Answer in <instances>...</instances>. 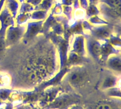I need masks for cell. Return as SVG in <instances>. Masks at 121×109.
Returning a JSON list of instances; mask_svg holds the SVG:
<instances>
[{
    "label": "cell",
    "instance_id": "cell-1",
    "mask_svg": "<svg viewBox=\"0 0 121 109\" xmlns=\"http://www.w3.org/2000/svg\"><path fill=\"white\" fill-rule=\"evenodd\" d=\"M99 14H101L104 20H105L109 24L113 25H120V15L121 10L120 9L111 8L104 3L99 4Z\"/></svg>",
    "mask_w": 121,
    "mask_h": 109
},
{
    "label": "cell",
    "instance_id": "cell-2",
    "mask_svg": "<svg viewBox=\"0 0 121 109\" xmlns=\"http://www.w3.org/2000/svg\"><path fill=\"white\" fill-rule=\"evenodd\" d=\"M26 27L22 25H17V27L11 26L8 27L5 32V44L6 47L17 43L24 36Z\"/></svg>",
    "mask_w": 121,
    "mask_h": 109
},
{
    "label": "cell",
    "instance_id": "cell-3",
    "mask_svg": "<svg viewBox=\"0 0 121 109\" xmlns=\"http://www.w3.org/2000/svg\"><path fill=\"white\" fill-rule=\"evenodd\" d=\"M115 30V26L111 24H103L98 27H92L90 29L91 36L97 39L106 40L109 38L113 31Z\"/></svg>",
    "mask_w": 121,
    "mask_h": 109
},
{
    "label": "cell",
    "instance_id": "cell-4",
    "mask_svg": "<svg viewBox=\"0 0 121 109\" xmlns=\"http://www.w3.org/2000/svg\"><path fill=\"white\" fill-rule=\"evenodd\" d=\"M43 21H37L33 22H29L26 27V33H24V42H27L29 40L33 39L34 37L36 36L39 33H43Z\"/></svg>",
    "mask_w": 121,
    "mask_h": 109
},
{
    "label": "cell",
    "instance_id": "cell-5",
    "mask_svg": "<svg viewBox=\"0 0 121 109\" xmlns=\"http://www.w3.org/2000/svg\"><path fill=\"white\" fill-rule=\"evenodd\" d=\"M69 82L73 86L82 84L86 79V73L84 69L81 67H75L69 73L67 76Z\"/></svg>",
    "mask_w": 121,
    "mask_h": 109
},
{
    "label": "cell",
    "instance_id": "cell-6",
    "mask_svg": "<svg viewBox=\"0 0 121 109\" xmlns=\"http://www.w3.org/2000/svg\"><path fill=\"white\" fill-rule=\"evenodd\" d=\"M0 23H1L0 32L4 34H5L8 27H11V26H14L15 24L14 17L6 7H5L0 12Z\"/></svg>",
    "mask_w": 121,
    "mask_h": 109
},
{
    "label": "cell",
    "instance_id": "cell-7",
    "mask_svg": "<svg viewBox=\"0 0 121 109\" xmlns=\"http://www.w3.org/2000/svg\"><path fill=\"white\" fill-rule=\"evenodd\" d=\"M87 39V48L89 53L93 58L95 59H98L101 56V45L96 39L93 38L91 36H86Z\"/></svg>",
    "mask_w": 121,
    "mask_h": 109
},
{
    "label": "cell",
    "instance_id": "cell-8",
    "mask_svg": "<svg viewBox=\"0 0 121 109\" xmlns=\"http://www.w3.org/2000/svg\"><path fill=\"white\" fill-rule=\"evenodd\" d=\"M105 41L106 42L103 45H101V46L100 57H101L102 60H107L108 58L109 57V55H111V54L119 53V51L117 50L116 48H114V47H113L107 39Z\"/></svg>",
    "mask_w": 121,
    "mask_h": 109
},
{
    "label": "cell",
    "instance_id": "cell-9",
    "mask_svg": "<svg viewBox=\"0 0 121 109\" xmlns=\"http://www.w3.org/2000/svg\"><path fill=\"white\" fill-rule=\"evenodd\" d=\"M79 55L83 56L85 55V46H84V36L82 35H78L76 36L73 46V51Z\"/></svg>",
    "mask_w": 121,
    "mask_h": 109
},
{
    "label": "cell",
    "instance_id": "cell-10",
    "mask_svg": "<svg viewBox=\"0 0 121 109\" xmlns=\"http://www.w3.org/2000/svg\"><path fill=\"white\" fill-rule=\"evenodd\" d=\"M107 65L111 69L120 72L121 70V59L120 56H113L107 61Z\"/></svg>",
    "mask_w": 121,
    "mask_h": 109
},
{
    "label": "cell",
    "instance_id": "cell-11",
    "mask_svg": "<svg viewBox=\"0 0 121 109\" xmlns=\"http://www.w3.org/2000/svg\"><path fill=\"white\" fill-rule=\"evenodd\" d=\"M68 31H69L70 34H77V35H82L84 36V32H83V29L82 27V21L78 20L76 21L75 23L68 27Z\"/></svg>",
    "mask_w": 121,
    "mask_h": 109
},
{
    "label": "cell",
    "instance_id": "cell-12",
    "mask_svg": "<svg viewBox=\"0 0 121 109\" xmlns=\"http://www.w3.org/2000/svg\"><path fill=\"white\" fill-rule=\"evenodd\" d=\"M5 2H6L5 7L9 9L10 13L11 14V15L14 18L17 16L19 7H20L19 2L17 0H5Z\"/></svg>",
    "mask_w": 121,
    "mask_h": 109
},
{
    "label": "cell",
    "instance_id": "cell-13",
    "mask_svg": "<svg viewBox=\"0 0 121 109\" xmlns=\"http://www.w3.org/2000/svg\"><path fill=\"white\" fill-rule=\"evenodd\" d=\"M57 20L55 17L53 16V14H50L45 20V22H43V31L45 34H46L47 33H48V31H50V29L57 23Z\"/></svg>",
    "mask_w": 121,
    "mask_h": 109
},
{
    "label": "cell",
    "instance_id": "cell-14",
    "mask_svg": "<svg viewBox=\"0 0 121 109\" xmlns=\"http://www.w3.org/2000/svg\"><path fill=\"white\" fill-rule=\"evenodd\" d=\"M86 18H89L91 17L98 15L99 14V9H98V7L96 5H93V4H89L88 7L86 8Z\"/></svg>",
    "mask_w": 121,
    "mask_h": 109
},
{
    "label": "cell",
    "instance_id": "cell-15",
    "mask_svg": "<svg viewBox=\"0 0 121 109\" xmlns=\"http://www.w3.org/2000/svg\"><path fill=\"white\" fill-rule=\"evenodd\" d=\"M48 12L44 10H36L35 12L31 13L30 19L36 20V21H43L45 20L47 17Z\"/></svg>",
    "mask_w": 121,
    "mask_h": 109
},
{
    "label": "cell",
    "instance_id": "cell-16",
    "mask_svg": "<svg viewBox=\"0 0 121 109\" xmlns=\"http://www.w3.org/2000/svg\"><path fill=\"white\" fill-rule=\"evenodd\" d=\"M82 61V56L79 55L76 52H71L69 55V58H68V64L69 65H78V64L81 63Z\"/></svg>",
    "mask_w": 121,
    "mask_h": 109
},
{
    "label": "cell",
    "instance_id": "cell-17",
    "mask_svg": "<svg viewBox=\"0 0 121 109\" xmlns=\"http://www.w3.org/2000/svg\"><path fill=\"white\" fill-rule=\"evenodd\" d=\"M52 3H53V0H43L40 4L36 5L35 8H34V10L35 11L44 10V11H47L48 12V11L51 9Z\"/></svg>",
    "mask_w": 121,
    "mask_h": 109
},
{
    "label": "cell",
    "instance_id": "cell-18",
    "mask_svg": "<svg viewBox=\"0 0 121 109\" xmlns=\"http://www.w3.org/2000/svg\"><path fill=\"white\" fill-rule=\"evenodd\" d=\"M30 15L31 13H20L17 16H16V22L17 25H23L24 23H26L29 19H30Z\"/></svg>",
    "mask_w": 121,
    "mask_h": 109
},
{
    "label": "cell",
    "instance_id": "cell-19",
    "mask_svg": "<svg viewBox=\"0 0 121 109\" xmlns=\"http://www.w3.org/2000/svg\"><path fill=\"white\" fill-rule=\"evenodd\" d=\"M99 2L114 9H120L121 7V0H99Z\"/></svg>",
    "mask_w": 121,
    "mask_h": 109
},
{
    "label": "cell",
    "instance_id": "cell-20",
    "mask_svg": "<svg viewBox=\"0 0 121 109\" xmlns=\"http://www.w3.org/2000/svg\"><path fill=\"white\" fill-rule=\"evenodd\" d=\"M89 22L92 24H95V25H103V24H108L109 23L107 22L105 20L102 19L98 15L91 17L89 18Z\"/></svg>",
    "mask_w": 121,
    "mask_h": 109
},
{
    "label": "cell",
    "instance_id": "cell-21",
    "mask_svg": "<svg viewBox=\"0 0 121 109\" xmlns=\"http://www.w3.org/2000/svg\"><path fill=\"white\" fill-rule=\"evenodd\" d=\"M117 79L113 76H108L105 78L103 83V88H110L116 84Z\"/></svg>",
    "mask_w": 121,
    "mask_h": 109
},
{
    "label": "cell",
    "instance_id": "cell-22",
    "mask_svg": "<svg viewBox=\"0 0 121 109\" xmlns=\"http://www.w3.org/2000/svg\"><path fill=\"white\" fill-rule=\"evenodd\" d=\"M108 42L111 43L113 46H115V47H120V43H121V41H120V34L118 35H111L109 37V39L108 40Z\"/></svg>",
    "mask_w": 121,
    "mask_h": 109
},
{
    "label": "cell",
    "instance_id": "cell-23",
    "mask_svg": "<svg viewBox=\"0 0 121 109\" xmlns=\"http://www.w3.org/2000/svg\"><path fill=\"white\" fill-rule=\"evenodd\" d=\"M34 11V7L29 2H23L21 6V9L19 10V13H27L31 12Z\"/></svg>",
    "mask_w": 121,
    "mask_h": 109
},
{
    "label": "cell",
    "instance_id": "cell-24",
    "mask_svg": "<svg viewBox=\"0 0 121 109\" xmlns=\"http://www.w3.org/2000/svg\"><path fill=\"white\" fill-rule=\"evenodd\" d=\"M6 48L5 44V34L0 32V58L3 55V52Z\"/></svg>",
    "mask_w": 121,
    "mask_h": 109
},
{
    "label": "cell",
    "instance_id": "cell-25",
    "mask_svg": "<svg viewBox=\"0 0 121 109\" xmlns=\"http://www.w3.org/2000/svg\"><path fill=\"white\" fill-rule=\"evenodd\" d=\"M63 12L65 14L68 20H70L72 18V14H73V7L70 5H64L62 6Z\"/></svg>",
    "mask_w": 121,
    "mask_h": 109
},
{
    "label": "cell",
    "instance_id": "cell-26",
    "mask_svg": "<svg viewBox=\"0 0 121 109\" xmlns=\"http://www.w3.org/2000/svg\"><path fill=\"white\" fill-rule=\"evenodd\" d=\"M63 12V9H62V5L60 3H58V4H56L55 6L54 7V9L52 11V14H60Z\"/></svg>",
    "mask_w": 121,
    "mask_h": 109
},
{
    "label": "cell",
    "instance_id": "cell-27",
    "mask_svg": "<svg viewBox=\"0 0 121 109\" xmlns=\"http://www.w3.org/2000/svg\"><path fill=\"white\" fill-rule=\"evenodd\" d=\"M82 27L84 31H90V29L92 28V25L91 24L89 21H82Z\"/></svg>",
    "mask_w": 121,
    "mask_h": 109
},
{
    "label": "cell",
    "instance_id": "cell-28",
    "mask_svg": "<svg viewBox=\"0 0 121 109\" xmlns=\"http://www.w3.org/2000/svg\"><path fill=\"white\" fill-rule=\"evenodd\" d=\"M79 5H80L81 8L83 9H86V8L89 5L88 0H79Z\"/></svg>",
    "mask_w": 121,
    "mask_h": 109
},
{
    "label": "cell",
    "instance_id": "cell-29",
    "mask_svg": "<svg viewBox=\"0 0 121 109\" xmlns=\"http://www.w3.org/2000/svg\"><path fill=\"white\" fill-rule=\"evenodd\" d=\"M42 1H43V0H26V2L34 6H36L39 4H40Z\"/></svg>",
    "mask_w": 121,
    "mask_h": 109
},
{
    "label": "cell",
    "instance_id": "cell-30",
    "mask_svg": "<svg viewBox=\"0 0 121 109\" xmlns=\"http://www.w3.org/2000/svg\"><path fill=\"white\" fill-rule=\"evenodd\" d=\"M96 109H112L111 106L108 104H101L96 108Z\"/></svg>",
    "mask_w": 121,
    "mask_h": 109
},
{
    "label": "cell",
    "instance_id": "cell-31",
    "mask_svg": "<svg viewBox=\"0 0 121 109\" xmlns=\"http://www.w3.org/2000/svg\"><path fill=\"white\" fill-rule=\"evenodd\" d=\"M73 9L77 10L78 9L80 8V5H79V0H73Z\"/></svg>",
    "mask_w": 121,
    "mask_h": 109
},
{
    "label": "cell",
    "instance_id": "cell-32",
    "mask_svg": "<svg viewBox=\"0 0 121 109\" xmlns=\"http://www.w3.org/2000/svg\"><path fill=\"white\" fill-rule=\"evenodd\" d=\"M73 0H61V4L62 5H72L73 4Z\"/></svg>",
    "mask_w": 121,
    "mask_h": 109
},
{
    "label": "cell",
    "instance_id": "cell-33",
    "mask_svg": "<svg viewBox=\"0 0 121 109\" xmlns=\"http://www.w3.org/2000/svg\"><path fill=\"white\" fill-rule=\"evenodd\" d=\"M8 94H9V92H8L7 90H1V91H0V97L5 98L8 96Z\"/></svg>",
    "mask_w": 121,
    "mask_h": 109
},
{
    "label": "cell",
    "instance_id": "cell-34",
    "mask_svg": "<svg viewBox=\"0 0 121 109\" xmlns=\"http://www.w3.org/2000/svg\"><path fill=\"white\" fill-rule=\"evenodd\" d=\"M89 4H93V5H96L99 2V0H89Z\"/></svg>",
    "mask_w": 121,
    "mask_h": 109
},
{
    "label": "cell",
    "instance_id": "cell-35",
    "mask_svg": "<svg viewBox=\"0 0 121 109\" xmlns=\"http://www.w3.org/2000/svg\"><path fill=\"white\" fill-rule=\"evenodd\" d=\"M72 109H82V108H79V107H74V108H73Z\"/></svg>",
    "mask_w": 121,
    "mask_h": 109
},
{
    "label": "cell",
    "instance_id": "cell-36",
    "mask_svg": "<svg viewBox=\"0 0 121 109\" xmlns=\"http://www.w3.org/2000/svg\"><path fill=\"white\" fill-rule=\"evenodd\" d=\"M18 1L20 2H21V3H23V2H24V1H25V0H18Z\"/></svg>",
    "mask_w": 121,
    "mask_h": 109
}]
</instances>
